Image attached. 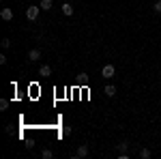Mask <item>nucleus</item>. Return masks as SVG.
Instances as JSON below:
<instances>
[{
    "label": "nucleus",
    "instance_id": "f257e3e1",
    "mask_svg": "<svg viewBox=\"0 0 161 159\" xmlns=\"http://www.w3.org/2000/svg\"><path fill=\"white\" fill-rule=\"evenodd\" d=\"M39 9H41V7H32V4H30V7L26 9V17H28L30 22H35L39 17Z\"/></svg>",
    "mask_w": 161,
    "mask_h": 159
},
{
    "label": "nucleus",
    "instance_id": "f03ea898",
    "mask_svg": "<svg viewBox=\"0 0 161 159\" xmlns=\"http://www.w3.org/2000/svg\"><path fill=\"white\" fill-rule=\"evenodd\" d=\"M114 73H116V69H114V65H105V67L101 69V75H103L105 80H110V77H114Z\"/></svg>",
    "mask_w": 161,
    "mask_h": 159
},
{
    "label": "nucleus",
    "instance_id": "7ed1b4c3",
    "mask_svg": "<svg viewBox=\"0 0 161 159\" xmlns=\"http://www.w3.org/2000/svg\"><path fill=\"white\" fill-rule=\"evenodd\" d=\"M0 17H2L4 22H11V20H13V11L9 9V7H4V9L0 11Z\"/></svg>",
    "mask_w": 161,
    "mask_h": 159
},
{
    "label": "nucleus",
    "instance_id": "20e7f679",
    "mask_svg": "<svg viewBox=\"0 0 161 159\" xmlns=\"http://www.w3.org/2000/svg\"><path fill=\"white\" fill-rule=\"evenodd\" d=\"M39 75H43V77L52 75V67L50 65H41V67H39Z\"/></svg>",
    "mask_w": 161,
    "mask_h": 159
},
{
    "label": "nucleus",
    "instance_id": "39448f33",
    "mask_svg": "<svg viewBox=\"0 0 161 159\" xmlns=\"http://www.w3.org/2000/svg\"><path fill=\"white\" fill-rule=\"evenodd\" d=\"M75 155H77V157H80V159L88 157V146H84V144H82V146L77 148V153H75Z\"/></svg>",
    "mask_w": 161,
    "mask_h": 159
},
{
    "label": "nucleus",
    "instance_id": "423d86ee",
    "mask_svg": "<svg viewBox=\"0 0 161 159\" xmlns=\"http://www.w3.org/2000/svg\"><path fill=\"white\" fill-rule=\"evenodd\" d=\"M28 58H30V60H39V58H41V49H30V52H28Z\"/></svg>",
    "mask_w": 161,
    "mask_h": 159
},
{
    "label": "nucleus",
    "instance_id": "0eeeda50",
    "mask_svg": "<svg viewBox=\"0 0 161 159\" xmlns=\"http://www.w3.org/2000/svg\"><path fill=\"white\" fill-rule=\"evenodd\" d=\"M103 93H105L108 97H114V95H116V86L108 84V86H105V88H103Z\"/></svg>",
    "mask_w": 161,
    "mask_h": 159
},
{
    "label": "nucleus",
    "instance_id": "6e6552de",
    "mask_svg": "<svg viewBox=\"0 0 161 159\" xmlns=\"http://www.w3.org/2000/svg\"><path fill=\"white\" fill-rule=\"evenodd\" d=\"M62 13H64L67 17H69V15H73V7H71L69 2H64V4H62Z\"/></svg>",
    "mask_w": 161,
    "mask_h": 159
},
{
    "label": "nucleus",
    "instance_id": "1a4fd4ad",
    "mask_svg": "<svg viewBox=\"0 0 161 159\" xmlns=\"http://www.w3.org/2000/svg\"><path fill=\"white\" fill-rule=\"evenodd\" d=\"M39 7H41L43 11H50V9H52V0H41V4H39Z\"/></svg>",
    "mask_w": 161,
    "mask_h": 159
},
{
    "label": "nucleus",
    "instance_id": "9d476101",
    "mask_svg": "<svg viewBox=\"0 0 161 159\" xmlns=\"http://www.w3.org/2000/svg\"><path fill=\"white\" fill-rule=\"evenodd\" d=\"M127 148H129V142H127V140H123V142L118 144V153H127Z\"/></svg>",
    "mask_w": 161,
    "mask_h": 159
},
{
    "label": "nucleus",
    "instance_id": "9b49d317",
    "mask_svg": "<svg viewBox=\"0 0 161 159\" xmlns=\"http://www.w3.org/2000/svg\"><path fill=\"white\" fill-rule=\"evenodd\" d=\"M140 157H142V159H148L150 157V150H148V148H142V150H140Z\"/></svg>",
    "mask_w": 161,
    "mask_h": 159
},
{
    "label": "nucleus",
    "instance_id": "f8f14e48",
    "mask_svg": "<svg viewBox=\"0 0 161 159\" xmlns=\"http://www.w3.org/2000/svg\"><path fill=\"white\" fill-rule=\"evenodd\" d=\"M41 155H43V159H52V157H54V153H52L50 148H45V150H43Z\"/></svg>",
    "mask_w": 161,
    "mask_h": 159
},
{
    "label": "nucleus",
    "instance_id": "ddd939ff",
    "mask_svg": "<svg viewBox=\"0 0 161 159\" xmlns=\"http://www.w3.org/2000/svg\"><path fill=\"white\" fill-rule=\"evenodd\" d=\"M9 108V101L7 99H0V110H7Z\"/></svg>",
    "mask_w": 161,
    "mask_h": 159
},
{
    "label": "nucleus",
    "instance_id": "4468645a",
    "mask_svg": "<svg viewBox=\"0 0 161 159\" xmlns=\"http://www.w3.org/2000/svg\"><path fill=\"white\" fill-rule=\"evenodd\" d=\"M2 48H4V49L11 48V41H9V39H2Z\"/></svg>",
    "mask_w": 161,
    "mask_h": 159
},
{
    "label": "nucleus",
    "instance_id": "2eb2a0df",
    "mask_svg": "<svg viewBox=\"0 0 161 159\" xmlns=\"http://www.w3.org/2000/svg\"><path fill=\"white\" fill-rule=\"evenodd\" d=\"M155 11L161 15V0H157V2H155Z\"/></svg>",
    "mask_w": 161,
    "mask_h": 159
},
{
    "label": "nucleus",
    "instance_id": "dca6fc26",
    "mask_svg": "<svg viewBox=\"0 0 161 159\" xmlns=\"http://www.w3.org/2000/svg\"><path fill=\"white\" fill-rule=\"evenodd\" d=\"M71 133V127H62V135H69Z\"/></svg>",
    "mask_w": 161,
    "mask_h": 159
}]
</instances>
